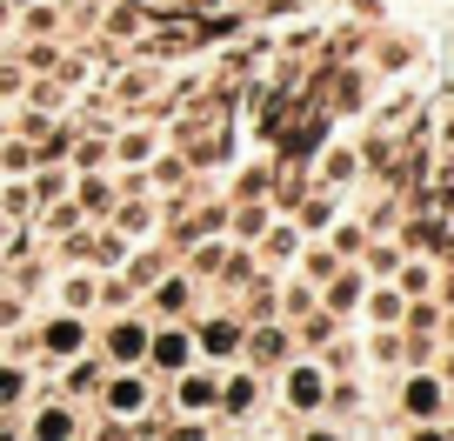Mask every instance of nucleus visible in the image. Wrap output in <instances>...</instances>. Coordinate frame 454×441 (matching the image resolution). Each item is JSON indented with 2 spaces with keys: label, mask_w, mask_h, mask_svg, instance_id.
Here are the masks:
<instances>
[{
  "label": "nucleus",
  "mask_w": 454,
  "mask_h": 441,
  "mask_svg": "<svg viewBox=\"0 0 454 441\" xmlns=\"http://www.w3.org/2000/svg\"><path fill=\"white\" fill-rule=\"evenodd\" d=\"M14 388H20L14 374H0V401H14Z\"/></svg>",
  "instance_id": "obj_1"
}]
</instances>
